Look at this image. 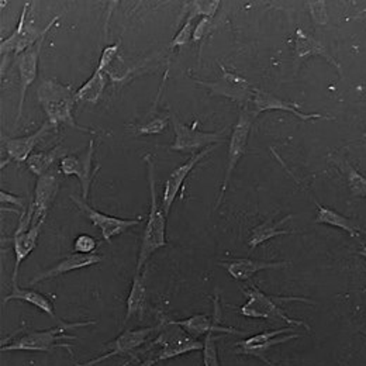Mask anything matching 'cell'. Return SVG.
I'll list each match as a JSON object with an SVG mask.
<instances>
[{"label":"cell","mask_w":366,"mask_h":366,"mask_svg":"<svg viewBox=\"0 0 366 366\" xmlns=\"http://www.w3.org/2000/svg\"><path fill=\"white\" fill-rule=\"evenodd\" d=\"M158 364V361H157V358L155 357H148L145 361H142L141 362V365L139 366H154Z\"/></svg>","instance_id":"obj_41"},{"label":"cell","mask_w":366,"mask_h":366,"mask_svg":"<svg viewBox=\"0 0 366 366\" xmlns=\"http://www.w3.org/2000/svg\"><path fill=\"white\" fill-rule=\"evenodd\" d=\"M252 116L254 119L258 117L261 113L264 112H287L292 113L295 117H297L302 122H312V120H330V117L322 116L319 113H303L300 110V104L295 103V102H287L283 99H279L277 96L272 94L271 92L264 91V89H258L255 88V93L252 97Z\"/></svg>","instance_id":"obj_16"},{"label":"cell","mask_w":366,"mask_h":366,"mask_svg":"<svg viewBox=\"0 0 366 366\" xmlns=\"http://www.w3.org/2000/svg\"><path fill=\"white\" fill-rule=\"evenodd\" d=\"M293 219V214H287L285 217H282L280 220L274 222L272 219H268L267 222L261 223L259 226L254 227L251 231V235L248 238V247L249 249H255L258 248L259 245L265 244L267 241L272 239L274 237H279V235H290L293 234L295 231L292 229H283V224L287 223L289 220Z\"/></svg>","instance_id":"obj_26"},{"label":"cell","mask_w":366,"mask_h":366,"mask_svg":"<svg viewBox=\"0 0 366 366\" xmlns=\"http://www.w3.org/2000/svg\"><path fill=\"white\" fill-rule=\"evenodd\" d=\"M10 300H20V302H24V303H29L31 306H34L36 309H39L40 312L48 315L52 320L56 321V324H64L65 321H61L56 315H55V310H54V303L51 299H48L46 296H44L43 293L37 292V290H33V289H21L19 286L16 287H11V293L4 296L3 299V305L9 303Z\"/></svg>","instance_id":"obj_24"},{"label":"cell","mask_w":366,"mask_h":366,"mask_svg":"<svg viewBox=\"0 0 366 366\" xmlns=\"http://www.w3.org/2000/svg\"><path fill=\"white\" fill-rule=\"evenodd\" d=\"M147 164V179L149 189V213L147 216L145 229L141 237V245L138 251L137 274L141 272L149 258L161 248L167 247V219L162 204L158 202L157 182H155V164L149 154L144 155Z\"/></svg>","instance_id":"obj_1"},{"label":"cell","mask_w":366,"mask_h":366,"mask_svg":"<svg viewBox=\"0 0 366 366\" xmlns=\"http://www.w3.org/2000/svg\"><path fill=\"white\" fill-rule=\"evenodd\" d=\"M159 327H145V328H137V330H126L124 332H122L116 340L110 341L107 344V352H104L103 355H99L97 358H93L88 362L84 364H76V366H94L119 357V355H136V351L141 345L147 344L148 338L155 332L159 331Z\"/></svg>","instance_id":"obj_12"},{"label":"cell","mask_w":366,"mask_h":366,"mask_svg":"<svg viewBox=\"0 0 366 366\" xmlns=\"http://www.w3.org/2000/svg\"><path fill=\"white\" fill-rule=\"evenodd\" d=\"M217 145H213V147H209L194 155H192L186 162H183L182 165L177 167L168 177V179L165 181V187H164V192H162V197H161V202H162V209L165 212L167 216H169V212L172 209V204L175 203V199L177 196L181 192V196L184 197V193H183V184L186 182V179L189 178L190 172L196 168L197 164H200L209 154H212L214 149H216Z\"/></svg>","instance_id":"obj_14"},{"label":"cell","mask_w":366,"mask_h":366,"mask_svg":"<svg viewBox=\"0 0 366 366\" xmlns=\"http://www.w3.org/2000/svg\"><path fill=\"white\" fill-rule=\"evenodd\" d=\"M107 86V75L99 69H94L91 78L75 92L76 102H85L96 104Z\"/></svg>","instance_id":"obj_30"},{"label":"cell","mask_w":366,"mask_h":366,"mask_svg":"<svg viewBox=\"0 0 366 366\" xmlns=\"http://www.w3.org/2000/svg\"><path fill=\"white\" fill-rule=\"evenodd\" d=\"M242 290V289H241ZM242 293L248 297V302L239 307V315L248 319H264L269 321H285L290 325H300L310 331V325L305 321L290 319L285 312L277 306L279 302H303L315 305V302L305 297H289V296H272L262 292L258 286L251 285L249 289H244Z\"/></svg>","instance_id":"obj_4"},{"label":"cell","mask_w":366,"mask_h":366,"mask_svg":"<svg viewBox=\"0 0 366 366\" xmlns=\"http://www.w3.org/2000/svg\"><path fill=\"white\" fill-rule=\"evenodd\" d=\"M44 222L46 220H41L37 224L30 226L23 219L19 220V226H17L16 232H14V235L11 238V244H13L14 255H16L14 269H13V274H11V287L17 286V276H19L20 265L36 249L37 241H39V237H40V232H41Z\"/></svg>","instance_id":"obj_17"},{"label":"cell","mask_w":366,"mask_h":366,"mask_svg":"<svg viewBox=\"0 0 366 366\" xmlns=\"http://www.w3.org/2000/svg\"><path fill=\"white\" fill-rule=\"evenodd\" d=\"M315 204L317 209L316 210V223L325 224V226H330L334 229H344L352 238H360L361 234H366L365 229H361L351 219L342 216L341 213L335 212L334 209L321 206L320 203H317L316 200H315Z\"/></svg>","instance_id":"obj_25"},{"label":"cell","mask_w":366,"mask_h":366,"mask_svg":"<svg viewBox=\"0 0 366 366\" xmlns=\"http://www.w3.org/2000/svg\"><path fill=\"white\" fill-rule=\"evenodd\" d=\"M155 347H159V351H157L154 355L157 361L161 362L193 351H203L204 342L190 337L182 327H179L174 321H167L159 327L158 337L151 341L149 348Z\"/></svg>","instance_id":"obj_6"},{"label":"cell","mask_w":366,"mask_h":366,"mask_svg":"<svg viewBox=\"0 0 366 366\" xmlns=\"http://www.w3.org/2000/svg\"><path fill=\"white\" fill-rule=\"evenodd\" d=\"M59 189V178L56 172H46L36 182L34 199L30 203V210L33 212V224L46 220L48 210L51 209L55 196ZM31 224V226H33Z\"/></svg>","instance_id":"obj_20"},{"label":"cell","mask_w":366,"mask_h":366,"mask_svg":"<svg viewBox=\"0 0 366 366\" xmlns=\"http://www.w3.org/2000/svg\"><path fill=\"white\" fill-rule=\"evenodd\" d=\"M171 123H172L175 139L168 147V149L175 152L194 155L209 147L223 144L224 141H227V138L224 137L226 129L220 132H212V133L202 132L197 129L199 120H194L192 126H187L181 122V119L177 114H172V113H171Z\"/></svg>","instance_id":"obj_7"},{"label":"cell","mask_w":366,"mask_h":366,"mask_svg":"<svg viewBox=\"0 0 366 366\" xmlns=\"http://www.w3.org/2000/svg\"><path fill=\"white\" fill-rule=\"evenodd\" d=\"M147 305V289L144 279L139 274H136L133 283H132V290L127 297V310H126V317H124V324L129 322L130 319L138 317L141 319L144 316Z\"/></svg>","instance_id":"obj_29"},{"label":"cell","mask_w":366,"mask_h":366,"mask_svg":"<svg viewBox=\"0 0 366 366\" xmlns=\"http://www.w3.org/2000/svg\"><path fill=\"white\" fill-rule=\"evenodd\" d=\"M71 200L78 206V209L85 214V217L88 220H91L92 224L100 229L102 237L107 244H112V239L114 237L122 235L127 229L137 227L142 223V217L119 219V217L102 213V212L93 209L91 204L86 200H84L82 197L79 199V196H76V194H71Z\"/></svg>","instance_id":"obj_10"},{"label":"cell","mask_w":366,"mask_h":366,"mask_svg":"<svg viewBox=\"0 0 366 366\" xmlns=\"http://www.w3.org/2000/svg\"><path fill=\"white\" fill-rule=\"evenodd\" d=\"M46 37V34L39 40L37 44L29 48L27 51H24L23 54H20L16 58L17 68H19V79H20V99H19V104H17L16 124L20 122V119L23 116V106H24V100H26V93L29 91V88L34 84V81L37 79L39 59H40L41 48H43Z\"/></svg>","instance_id":"obj_15"},{"label":"cell","mask_w":366,"mask_h":366,"mask_svg":"<svg viewBox=\"0 0 366 366\" xmlns=\"http://www.w3.org/2000/svg\"><path fill=\"white\" fill-rule=\"evenodd\" d=\"M159 93H161V89H159ZM159 93L154 103L152 112L145 116L144 122L139 124L129 126V130L132 134H134V136H157V134H162L167 130L168 123L171 122V114H159L158 113L157 103L159 99Z\"/></svg>","instance_id":"obj_27"},{"label":"cell","mask_w":366,"mask_h":366,"mask_svg":"<svg viewBox=\"0 0 366 366\" xmlns=\"http://www.w3.org/2000/svg\"><path fill=\"white\" fill-rule=\"evenodd\" d=\"M220 7V1H190L183 6V11H187V17H214L216 11Z\"/></svg>","instance_id":"obj_33"},{"label":"cell","mask_w":366,"mask_h":366,"mask_svg":"<svg viewBox=\"0 0 366 366\" xmlns=\"http://www.w3.org/2000/svg\"><path fill=\"white\" fill-rule=\"evenodd\" d=\"M0 202H1V204H13V206L19 207L21 210V214L27 213V209L23 204V197H20V196H14L9 192L0 190Z\"/></svg>","instance_id":"obj_40"},{"label":"cell","mask_w":366,"mask_h":366,"mask_svg":"<svg viewBox=\"0 0 366 366\" xmlns=\"http://www.w3.org/2000/svg\"><path fill=\"white\" fill-rule=\"evenodd\" d=\"M103 261V257L97 255V254H89V255H84V254H72L66 258H64L62 261H59L58 264L52 265L51 268H48L46 271L36 274L31 280H30V286L44 282L48 279H54L56 276L68 274V272H74V271H79L84 268H89L93 265H97Z\"/></svg>","instance_id":"obj_22"},{"label":"cell","mask_w":366,"mask_h":366,"mask_svg":"<svg viewBox=\"0 0 366 366\" xmlns=\"http://www.w3.org/2000/svg\"><path fill=\"white\" fill-rule=\"evenodd\" d=\"M193 31H194V27H193V19L187 17L183 23L182 29L177 33V36L172 39V41L168 44L169 49H174V48H182L186 46L192 37H193Z\"/></svg>","instance_id":"obj_35"},{"label":"cell","mask_w":366,"mask_h":366,"mask_svg":"<svg viewBox=\"0 0 366 366\" xmlns=\"http://www.w3.org/2000/svg\"><path fill=\"white\" fill-rule=\"evenodd\" d=\"M144 65H145V62H142L141 65H129L123 59V56L119 54L113 59V62L107 66L104 74L107 75V78L110 79V82L114 86H119V85H124V84L132 82L134 76H137L144 71V68H142Z\"/></svg>","instance_id":"obj_28"},{"label":"cell","mask_w":366,"mask_h":366,"mask_svg":"<svg viewBox=\"0 0 366 366\" xmlns=\"http://www.w3.org/2000/svg\"><path fill=\"white\" fill-rule=\"evenodd\" d=\"M222 76L217 81H194L197 85L209 89L212 96H223L237 103L252 102L255 88L242 76L222 66Z\"/></svg>","instance_id":"obj_13"},{"label":"cell","mask_w":366,"mask_h":366,"mask_svg":"<svg viewBox=\"0 0 366 366\" xmlns=\"http://www.w3.org/2000/svg\"><path fill=\"white\" fill-rule=\"evenodd\" d=\"M300 334H296L292 327L287 328H279L274 331H264L261 334L252 335L241 342L235 344L234 352L237 355H245V357H254L261 360L268 366H274V364L268 360V352L271 348L276 345L293 341L300 338Z\"/></svg>","instance_id":"obj_9"},{"label":"cell","mask_w":366,"mask_h":366,"mask_svg":"<svg viewBox=\"0 0 366 366\" xmlns=\"http://www.w3.org/2000/svg\"><path fill=\"white\" fill-rule=\"evenodd\" d=\"M219 265L224 268L232 279L244 282L251 279L254 274L261 271L286 268L289 262L286 261L268 262V261H259V259H251V258H237V259H231L229 262H219Z\"/></svg>","instance_id":"obj_23"},{"label":"cell","mask_w":366,"mask_h":366,"mask_svg":"<svg viewBox=\"0 0 366 366\" xmlns=\"http://www.w3.org/2000/svg\"><path fill=\"white\" fill-rule=\"evenodd\" d=\"M360 255L361 257H364L366 259V245H364V244H361V249H360Z\"/></svg>","instance_id":"obj_42"},{"label":"cell","mask_w":366,"mask_h":366,"mask_svg":"<svg viewBox=\"0 0 366 366\" xmlns=\"http://www.w3.org/2000/svg\"><path fill=\"white\" fill-rule=\"evenodd\" d=\"M96 321H81V322H64L58 324L48 330H29L24 334L19 335L16 331L14 334L19 335L16 338L9 337L6 341H1L0 351L9 352V351H29V352H46L49 354L56 348H65L71 351V344H66V341H75L76 337L68 334V330L81 328L94 325Z\"/></svg>","instance_id":"obj_3"},{"label":"cell","mask_w":366,"mask_h":366,"mask_svg":"<svg viewBox=\"0 0 366 366\" xmlns=\"http://www.w3.org/2000/svg\"><path fill=\"white\" fill-rule=\"evenodd\" d=\"M217 338L214 332H209L204 337V347H203V366H222L219 351H217Z\"/></svg>","instance_id":"obj_34"},{"label":"cell","mask_w":366,"mask_h":366,"mask_svg":"<svg viewBox=\"0 0 366 366\" xmlns=\"http://www.w3.org/2000/svg\"><path fill=\"white\" fill-rule=\"evenodd\" d=\"M214 29H216L214 17H202V19L199 20V23L196 24V27H194L192 40H193L194 43H200L202 40L207 39V37L213 33Z\"/></svg>","instance_id":"obj_36"},{"label":"cell","mask_w":366,"mask_h":366,"mask_svg":"<svg viewBox=\"0 0 366 366\" xmlns=\"http://www.w3.org/2000/svg\"><path fill=\"white\" fill-rule=\"evenodd\" d=\"M39 103L46 112V120L56 132L59 126H66L86 134H100L97 130L84 127L76 123L74 109L76 102L75 92L71 85H64L55 78H48L41 82L37 89Z\"/></svg>","instance_id":"obj_2"},{"label":"cell","mask_w":366,"mask_h":366,"mask_svg":"<svg viewBox=\"0 0 366 366\" xmlns=\"http://www.w3.org/2000/svg\"><path fill=\"white\" fill-rule=\"evenodd\" d=\"M30 9H31V1H26L24 7L21 10L19 23L16 26V30L7 37L0 41V55H1V75H4V68L7 65V61L10 56L14 59L27 51L29 48L37 44L39 40L48 34L55 24L59 21L61 14H56L48 21L44 29H37L33 21L30 20Z\"/></svg>","instance_id":"obj_5"},{"label":"cell","mask_w":366,"mask_h":366,"mask_svg":"<svg viewBox=\"0 0 366 366\" xmlns=\"http://www.w3.org/2000/svg\"><path fill=\"white\" fill-rule=\"evenodd\" d=\"M310 56H321L324 58L330 65H332L338 74L341 75L342 69L338 61L330 54V51L325 46L313 39L312 36L306 34L300 27L296 30V37H295V55H293V65H295V74H297V69L300 65L309 59Z\"/></svg>","instance_id":"obj_21"},{"label":"cell","mask_w":366,"mask_h":366,"mask_svg":"<svg viewBox=\"0 0 366 366\" xmlns=\"http://www.w3.org/2000/svg\"><path fill=\"white\" fill-rule=\"evenodd\" d=\"M62 151H64L62 144H58L54 148H51L49 151L33 152L30 155V158L27 159L26 165L31 174H34L36 177L40 178V177L46 175V172H49V168L56 161V158L62 154Z\"/></svg>","instance_id":"obj_31"},{"label":"cell","mask_w":366,"mask_h":366,"mask_svg":"<svg viewBox=\"0 0 366 366\" xmlns=\"http://www.w3.org/2000/svg\"><path fill=\"white\" fill-rule=\"evenodd\" d=\"M97 248H99V241L89 234L78 235L75 242H74V251L76 254L89 255V254H93Z\"/></svg>","instance_id":"obj_37"},{"label":"cell","mask_w":366,"mask_h":366,"mask_svg":"<svg viewBox=\"0 0 366 366\" xmlns=\"http://www.w3.org/2000/svg\"><path fill=\"white\" fill-rule=\"evenodd\" d=\"M214 316H207V315H194L189 319L184 320L174 321L179 327L193 338H199L202 335H207L209 332H222V334H232V335H242L244 331H238L232 327H226L220 324V317H222V309H220V299L219 296L214 297Z\"/></svg>","instance_id":"obj_18"},{"label":"cell","mask_w":366,"mask_h":366,"mask_svg":"<svg viewBox=\"0 0 366 366\" xmlns=\"http://www.w3.org/2000/svg\"><path fill=\"white\" fill-rule=\"evenodd\" d=\"M252 122H254V116L252 113L245 107L239 112L237 123L232 127L231 132V137H229V154H227V165H226V174H224V179L222 183V190L220 194L217 197V203H216V209H219L220 203L223 202V197L229 189V179L232 177L234 169L237 168L239 159L245 155L247 152V147H248V138L251 133V127H252Z\"/></svg>","instance_id":"obj_8"},{"label":"cell","mask_w":366,"mask_h":366,"mask_svg":"<svg viewBox=\"0 0 366 366\" xmlns=\"http://www.w3.org/2000/svg\"><path fill=\"white\" fill-rule=\"evenodd\" d=\"M49 130H54V127L46 120L41 124L40 129H37L34 133H31L29 136L17 138L4 137L3 136L1 137L3 148L6 149L7 158L4 161H1V169L10 162H17V164L27 162V159L33 154L36 145L40 142V139L44 137Z\"/></svg>","instance_id":"obj_19"},{"label":"cell","mask_w":366,"mask_h":366,"mask_svg":"<svg viewBox=\"0 0 366 366\" xmlns=\"http://www.w3.org/2000/svg\"><path fill=\"white\" fill-rule=\"evenodd\" d=\"M338 165L342 168L345 178H347V183L348 187L351 190V194L354 197H362L366 199V178L360 174L354 167L350 165V162L347 161H341L338 162Z\"/></svg>","instance_id":"obj_32"},{"label":"cell","mask_w":366,"mask_h":366,"mask_svg":"<svg viewBox=\"0 0 366 366\" xmlns=\"http://www.w3.org/2000/svg\"><path fill=\"white\" fill-rule=\"evenodd\" d=\"M310 16L313 19V21L316 24L324 26L328 23V13H327V7H325V1H309L307 3Z\"/></svg>","instance_id":"obj_39"},{"label":"cell","mask_w":366,"mask_h":366,"mask_svg":"<svg viewBox=\"0 0 366 366\" xmlns=\"http://www.w3.org/2000/svg\"><path fill=\"white\" fill-rule=\"evenodd\" d=\"M94 141L91 139L89 145L86 148L85 152H82L81 155H64L61 158L59 162V169L62 172V175L65 177H76L81 182L82 187V199L88 202L89 193H91V186L93 179L97 174V171L100 169V165H97L96 168H93V158H94Z\"/></svg>","instance_id":"obj_11"},{"label":"cell","mask_w":366,"mask_h":366,"mask_svg":"<svg viewBox=\"0 0 366 366\" xmlns=\"http://www.w3.org/2000/svg\"><path fill=\"white\" fill-rule=\"evenodd\" d=\"M120 54V43L112 44V46H104L99 59V64L96 66V69L104 72L107 69V66L113 62V59Z\"/></svg>","instance_id":"obj_38"}]
</instances>
